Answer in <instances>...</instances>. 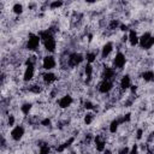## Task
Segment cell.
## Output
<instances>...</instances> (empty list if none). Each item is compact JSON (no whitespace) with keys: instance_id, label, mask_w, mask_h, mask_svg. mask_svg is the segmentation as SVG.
<instances>
[{"instance_id":"cell-1","label":"cell","mask_w":154,"mask_h":154,"mask_svg":"<svg viewBox=\"0 0 154 154\" xmlns=\"http://www.w3.org/2000/svg\"><path fill=\"white\" fill-rule=\"evenodd\" d=\"M24 48L29 53H37L42 48V41L38 32H30L24 42Z\"/></svg>"},{"instance_id":"cell-2","label":"cell","mask_w":154,"mask_h":154,"mask_svg":"<svg viewBox=\"0 0 154 154\" xmlns=\"http://www.w3.org/2000/svg\"><path fill=\"white\" fill-rule=\"evenodd\" d=\"M128 64V55L123 51H116L113 57L111 58L109 65L116 70V71H123Z\"/></svg>"},{"instance_id":"cell-3","label":"cell","mask_w":154,"mask_h":154,"mask_svg":"<svg viewBox=\"0 0 154 154\" xmlns=\"http://www.w3.org/2000/svg\"><path fill=\"white\" fill-rule=\"evenodd\" d=\"M58 66V60L54 54H45L41 58L40 69L42 71H54Z\"/></svg>"},{"instance_id":"cell-4","label":"cell","mask_w":154,"mask_h":154,"mask_svg":"<svg viewBox=\"0 0 154 154\" xmlns=\"http://www.w3.org/2000/svg\"><path fill=\"white\" fill-rule=\"evenodd\" d=\"M154 46V35L150 31H144L140 35L138 48L142 51H150Z\"/></svg>"},{"instance_id":"cell-5","label":"cell","mask_w":154,"mask_h":154,"mask_svg":"<svg viewBox=\"0 0 154 154\" xmlns=\"http://www.w3.org/2000/svg\"><path fill=\"white\" fill-rule=\"evenodd\" d=\"M73 103H75V99H73V96H72L70 93H64L63 95H60V96L55 100L57 107H58L59 109H61V111L69 109Z\"/></svg>"},{"instance_id":"cell-6","label":"cell","mask_w":154,"mask_h":154,"mask_svg":"<svg viewBox=\"0 0 154 154\" xmlns=\"http://www.w3.org/2000/svg\"><path fill=\"white\" fill-rule=\"evenodd\" d=\"M24 135H25V126H24V124H20V123H18L17 125H14L13 128H11L8 130V136L13 142L22 141Z\"/></svg>"},{"instance_id":"cell-7","label":"cell","mask_w":154,"mask_h":154,"mask_svg":"<svg viewBox=\"0 0 154 154\" xmlns=\"http://www.w3.org/2000/svg\"><path fill=\"white\" fill-rule=\"evenodd\" d=\"M116 88V84L113 81H106V79H101L97 84H96V90L99 94L101 95H109Z\"/></svg>"},{"instance_id":"cell-8","label":"cell","mask_w":154,"mask_h":154,"mask_svg":"<svg viewBox=\"0 0 154 154\" xmlns=\"http://www.w3.org/2000/svg\"><path fill=\"white\" fill-rule=\"evenodd\" d=\"M132 84H134V79H132L131 75H129V73H124V75H122V76L118 78L117 88L120 89V90L124 91V93H128Z\"/></svg>"},{"instance_id":"cell-9","label":"cell","mask_w":154,"mask_h":154,"mask_svg":"<svg viewBox=\"0 0 154 154\" xmlns=\"http://www.w3.org/2000/svg\"><path fill=\"white\" fill-rule=\"evenodd\" d=\"M138 43H140V34L137 32V30L131 28L128 32V45L131 48H135L138 47Z\"/></svg>"},{"instance_id":"cell-10","label":"cell","mask_w":154,"mask_h":154,"mask_svg":"<svg viewBox=\"0 0 154 154\" xmlns=\"http://www.w3.org/2000/svg\"><path fill=\"white\" fill-rule=\"evenodd\" d=\"M34 109V103L31 101H25L23 102L20 106H19V113L23 116V117H29L31 116V112Z\"/></svg>"},{"instance_id":"cell-11","label":"cell","mask_w":154,"mask_h":154,"mask_svg":"<svg viewBox=\"0 0 154 154\" xmlns=\"http://www.w3.org/2000/svg\"><path fill=\"white\" fill-rule=\"evenodd\" d=\"M140 78L146 82V83H152L154 82V70L153 69H144L140 73Z\"/></svg>"},{"instance_id":"cell-12","label":"cell","mask_w":154,"mask_h":154,"mask_svg":"<svg viewBox=\"0 0 154 154\" xmlns=\"http://www.w3.org/2000/svg\"><path fill=\"white\" fill-rule=\"evenodd\" d=\"M94 120H95V112H94V111L84 112V114L82 116V122H83V124L87 125V126L91 125Z\"/></svg>"},{"instance_id":"cell-13","label":"cell","mask_w":154,"mask_h":154,"mask_svg":"<svg viewBox=\"0 0 154 154\" xmlns=\"http://www.w3.org/2000/svg\"><path fill=\"white\" fill-rule=\"evenodd\" d=\"M120 126H122V124L119 122V118H116V119L111 120V123L108 124V134H112V135L117 134L119 131Z\"/></svg>"},{"instance_id":"cell-14","label":"cell","mask_w":154,"mask_h":154,"mask_svg":"<svg viewBox=\"0 0 154 154\" xmlns=\"http://www.w3.org/2000/svg\"><path fill=\"white\" fill-rule=\"evenodd\" d=\"M11 11L14 16H20L24 13V5L22 2H14L11 7Z\"/></svg>"},{"instance_id":"cell-15","label":"cell","mask_w":154,"mask_h":154,"mask_svg":"<svg viewBox=\"0 0 154 154\" xmlns=\"http://www.w3.org/2000/svg\"><path fill=\"white\" fill-rule=\"evenodd\" d=\"M38 146V154H52V148L51 144H48L47 142H40Z\"/></svg>"},{"instance_id":"cell-16","label":"cell","mask_w":154,"mask_h":154,"mask_svg":"<svg viewBox=\"0 0 154 154\" xmlns=\"http://www.w3.org/2000/svg\"><path fill=\"white\" fill-rule=\"evenodd\" d=\"M8 129H11V128H13L14 125H17V118H16V116L13 114V113H8L7 116H6V124H5Z\"/></svg>"},{"instance_id":"cell-17","label":"cell","mask_w":154,"mask_h":154,"mask_svg":"<svg viewBox=\"0 0 154 154\" xmlns=\"http://www.w3.org/2000/svg\"><path fill=\"white\" fill-rule=\"evenodd\" d=\"M64 5H65L64 1H61V0H54V1L48 2V8H51V10H60Z\"/></svg>"},{"instance_id":"cell-18","label":"cell","mask_w":154,"mask_h":154,"mask_svg":"<svg viewBox=\"0 0 154 154\" xmlns=\"http://www.w3.org/2000/svg\"><path fill=\"white\" fill-rule=\"evenodd\" d=\"M38 125L40 126H43V128H49L52 125V118L48 117V116L42 117L41 120H40V123H38Z\"/></svg>"},{"instance_id":"cell-19","label":"cell","mask_w":154,"mask_h":154,"mask_svg":"<svg viewBox=\"0 0 154 154\" xmlns=\"http://www.w3.org/2000/svg\"><path fill=\"white\" fill-rule=\"evenodd\" d=\"M143 135H144V130H143V128H137L136 130H135V140L136 141H141L142 138H143Z\"/></svg>"},{"instance_id":"cell-20","label":"cell","mask_w":154,"mask_h":154,"mask_svg":"<svg viewBox=\"0 0 154 154\" xmlns=\"http://www.w3.org/2000/svg\"><path fill=\"white\" fill-rule=\"evenodd\" d=\"M129 154H141L140 152V148H138V144L137 143H134L131 147H130V152Z\"/></svg>"},{"instance_id":"cell-21","label":"cell","mask_w":154,"mask_h":154,"mask_svg":"<svg viewBox=\"0 0 154 154\" xmlns=\"http://www.w3.org/2000/svg\"><path fill=\"white\" fill-rule=\"evenodd\" d=\"M129 152H130V147L124 144L123 147H120V148L117 150V153H116V154H129Z\"/></svg>"},{"instance_id":"cell-22","label":"cell","mask_w":154,"mask_h":154,"mask_svg":"<svg viewBox=\"0 0 154 154\" xmlns=\"http://www.w3.org/2000/svg\"><path fill=\"white\" fill-rule=\"evenodd\" d=\"M101 154H113V150H112V149H109V148H106Z\"/></svg>"}]
</instances>
